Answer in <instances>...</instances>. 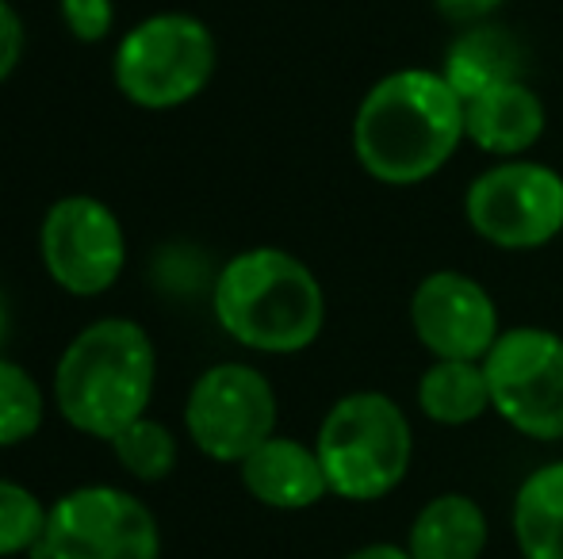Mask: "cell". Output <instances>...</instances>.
<instances>
[{
	"label": "cell",
	"instance_id": "cell-1",
	"mask_svg": "<svg viewBox=\"0 0 563 559\" xmlns=\"http://www.w3.org/2000/svg\"><path fill=\"white\" fill-rule=\"evenodd\" d=\"M464 138V100L433 69L379 77L353 115L356 161L387 188H415L438 177Z\"/></svg>",
	"mask_w": 563,
	"mask_h": 559
},
{
	"label": "cell",
	"instance_id": "cell-11",
	"mask_svg": "<svg viewBox=\"0 0 563 559\" xmlns=\"http://www.w3.org/2000/svg\"><path fill=\"white\" fill-rule=\"evenodd\" d=\"M410 326L433 360H483L503 334L490 291L456 269H438L418 280Z\"/></svg>",
	"mask_w": 563,
	"mask_h": 559
},
{
	"label": "cell",
	"instance_id": "cell-23",
	"mask_svg": "<svg viewBox=\"0 0 563 559\" xmlns=\"http://www.w3.org/2000/svg\"><path fill=\"white\" fill-rule=\"evenodd\" d=\"M23 58V20L8 0H0V81L12 77V69Z\"/></svg>",
	"mask_w": 563,
	"mask_h": 559
},
{
	"label": "cell",
	"instance_id": "cell-6",
	"mask_svg": "<svg viewBox=\"0 0 563 559\" xmlns=\"http://www.w3.org/2000/svg\"><path fill=\"white\" fill-rule=\"evenodd\" d=\"M490 411L529 440H563V337L541 326L503 329L483 357Z\"/></svg>",
	"mask_w": 563,
	"mask_h": 559
},
{
	"label": "cell",
	"instance_id": "cell-19",
	"mask_svg": "<svg viewBox=\"0 0 563 559\" xmlns=\"http://www.w3.org/2000/svg\"><path fill=\"white\" fill-rule=\"evenodd\" d=\"M46 418L43 388L27 368L0 357V448L23 445L38 433Z\"/></svg>",
	"mask_w": 563,
	"mask_h": 559
},
{
	"label": "cell",
	"instance_id": "cell-3",
	"mask_svg": "<svg viewBox=\"0 0 563 559\" xmlns=\"http://www.w3.org/2000/svg\"><path fill=\"white\" fill-rule=\"evenodd\" d=\"M157 383V353L131 318H100L85 326L54 368V403L77 433L112 440L146 418Z\"/></svg>",
	"mask_w": 563,
	"mask_h": 559
},
{
	"label": "cell",
	"instance_id": "cell-14",
	"mask_svg": "<svg viewBox=\"0 0 563 559\" xmlns=\"http://www.w3.org/2000/svg\"><path fill=\"white\" fill-rule=\"evenodd\" d=\"M521 74H526V51H521L518 35L495 20L460 31L445 51V66H441V77L464 104L495 85L521 81Z\"/></svg>",
	"mask_w": 563,
	"mask_h": 559
},
{
	"label": "cell",
	"instance_id": "cell-18",
	"mask_svg": "<svg viewBox=\"0 0 563 559\" xmlns=\"http://www.w3.org/2000/svg\"><path fill=\"white\" fill-rule=\"evenodd\" d=\"M108 445H112L115 460L123 463V471H131L142 483H157L177 468V437H173L169 425L154 418L131 422Z\"/></svg>",
	"mask_w": 563,
	"mask_h": 559
},
{
	"label": "cell",
	"instance_id": "cell-21",
	"mask_svg": "<svg viewBox=\"0 0 563 559\" xmlns=\"http://www.w3.org/2000/svg\"><path fill=\"white\" fill-rule=\"evenodd\" d=\"M62 20L77 43H100L112 35L115 4L112 0H62Z\"/></svg>",
	"mask_w": 563,
	"mask_h": 559
},
{
	"label": "cell",
	"instance_id": "cell-12",
	"mask_svg": "<svg viewBox=\"0 0 563 559\" xmlns=\"http://www.w3.org/2000/svg\"><path fill=\"white\" fill-rule=\"evenodd\" d=\"M242 483L261 506L273 510H311L330 494L327 471L311 445L296 437H268L261 448H253L242 463Z\"/></svg>",
	"mask_w": 563,
	"mask_h": 559
},
{
	"label": "cell",
	"instance_id": "cell-4",
	"mask_svg": "<svg viewBox=\"0 0 563 559\" xmlns=\"http://www.w3.org/2000/svg\"><path fill=\"white\" fill-rule=\"evenodd\" d=\"M330 494L345 502H379L407 479L415 433L407 411L384 391H353L327 411L314 437Z\"/></svg>",
	"mask_w": 563,
	"mask_h": 559
},
{
	"label": "cell",
	"instance_id": "cell-15",
	"mask_svg": "<svg viewBox=\"0 0 563 559\" xmlns=\"http://www.w3.org/2000/svg\"><path fill=\"white\" fill-rule=\"evenodd\" d=\"M487 514L467 494H438L418 510L410 525L407 552L415 559H479L487 552Z\"/></svg>",
	"mask_w": 563,
	"mask_h": 559
},
{
	"label": "cell",
	"instance_id": "cell-22",
	"mask_svg": "<svg viewBox=\"0 0 563 559\" xmlns=\"http://www.w3.org/2000/svg\"><path fill=\"white\" fill-rule=\"evenodd\" d=\"M506 0H433L441 20H449L452 27H475V23H490L498 15Z\"/></svg>",
	"mask_w": 563,
	"mask_h": 559
},
{
	"label": "cell",
	"instance_id": "cell-2",
	"mask_svg": "<svg viewBox=\"0 0 563 559\" xmlns=\"http://www.w3.org/2000/svg\"><path fill=\"white\" fill-rule=\"evenodd\" d=\"M211 306L227 337L268 357L311 349L327 326L319 277L288 249L273 246L230 257L216 277Z\"/></svg>",
	"mask_w": 563,
	"mask_h": 559
},
{
	"label": "cell",
	"instance_id": "cell-13",
	"mask_svg": "<svg viewBox=\"0 0 563 559\" xmlns=\"http://www.w3.org/2000/svg\"><path fill=\"white\" fill-rule=\"evenodd\" d=\"M549 127L541 97L526 81H506L464 104V135L490 157H521L541 142Z\"/></svg>",
	"mask_w": 563,
	"mask_h": 559
},
{
	"label": "cell",
	"instance_id": "cell-17",
	"mask_svg": "<svg viewBox=\"0 0 563 559\" xmlns=\"http://www.w3.org/2000/svg\"><path fill=\"white\" fill-rule=\"evenodd\" d=\"M418 406L438 425H467L490 411L483 360H433L418 380Z\"/></svg>",
	"mask_w": 563,
	"mask_h": 559
},
{
	"label": "cell",
	"instance_id": "cell-9",
	"mask_svg": "<svg viewBox=\"0 0 563 559\" xmlns=\"http://www.w3.org/2000/svg\"><path fill=\"white\" fill-rule=\"evenodd\" d=\"M276 391L253 365H216L192 383L185 403V429L203 456L219 463H242L253 448L276 437Z\"/></svg>",
	"mask_w": 563,
	"mask_h": 559
},
{
	"label": "cell",
	"instance_id": "cell-5",
	"mask_svg": "<svg viewBox=\"0 0 563 559\" xmlns=\"http://www.w3.org/2000/svg\"><path fill=\"white\" fill-rule=\"evenodd\" d=\"M219 66L216 35L188 12H162L134 23L115 46V89L146 112H169L196 100Z\"/></svg>",
	"mask_w": 563,
	"mask_h": 559
},
{
	"label": "cell",
	"instance_id": "cell-10",
	"mask_svg": "<svg viewBox=\"0 0 563 559\" xmlns=\"http://www.w3.org/2000/svg\"><path fill=\"white\" fill-rule=\"evenodd\" d=\"M38 257L46 277L69 295H104L126 265L123 223L108 203L92 195H66L46 211L38 226Z\"/></svg>",
	"mask_w": 563,
	"mask_h": 559
},
{
	"label": "cell",
	"instance_id": "cell-24",
	"mask_svg": "<svg viewBox=\"0 0 563 559\" xmlns=\"http://www.w3.org/2000/svg\"><path fill=\"white\" fill-rule=\"evenodd\" d=\"M345 559H415V556L407 552V545H387V540H379V545L356 548V552Z\"/></svg>",
	"mask_w": 563,
	"mask_h": 559
},
{
	"label": "cell",
	"instance_id": "cell-16",
	"mask_svg": "<svg viewBox=\"0 0 563 559\" xmlns=\"http://www.w3.org/2000/svg\"><path fill=\"white\" fill-rule=\"evenodd\" d=\"M514 540L521 559H563V460L529 471L518 487Z\"/></svg>",
	"mask_w": 563,
	"mask_h": 559
},
{
	"label": "cell",
	"instance_id": "cell-7",
	"mask_svg": "<svg viewBox=\"0 0 563 559\" xmlns=\"http://www.w3.org/2000/svg\"><path fill=\"white\" fill-rule=\"evenodd\" d=\"M464 219L495 249H541L563 234V177L526 157L498 161L467 185Z\"/></svg>",
	"mask_w": 563,
	"mask_h": 559
},
{
	"label": "cell",
	"instance_id": "cell-20",
	"mask_svg": "<svg viewBox=\"0 0 563 559\" xmlns=\"http://www.w3.org/2000/svg\"><path fill=\"white\" fill-rule=\"evenodd\" d=\"M46 517H51V510L27 487L0 479V559L38 552L46 537Z\"/></svg>",
	"mask_w": 563,
	"mask_h": 559
},
{
	"label": "cell",
	"instance_id": "cell-25",
	"mask_svg": "<svg viewBox=\"0 0 563 559\" xmlns=\"http://www.w3.org/2000/svg\"><path fill=\"white\" fill-rule=\"evenodd\" d=\"M4 337H8V306H4V299H0V345H4Z\"/></svg>",
	"mask_w": 563,
	"mask_h": 559
},
{
	"label": "cell",
	"instance_id": "cell-8",
	"mask_svg": "<svg viewBox=\"0 0 563 559\" xmlns=\"http://www.w3.org/2000/svg\"><path fill=\"white\" fill-rule=\"evenodd\" d=\"M35 559H162V533L150 506L119 487H77L46 517Z\"/></svg>",
	"mask_w": 563,
	"mask_h": 559
}]
</instances>
